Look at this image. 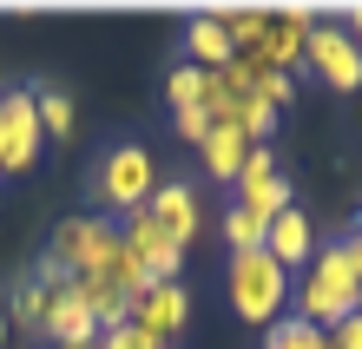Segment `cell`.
Returning <instances> with one entry per match:
<instances>
[{
  "mask_svg": "<svg viewBox=\"0 0 362 349\" xmlns=\"http://www.w3.org/2000/svg\"><path fill=\"white\" fill-rule=\"evenodd\" d=\"M152 191H158V165H152V151H145L139 139L112 145V151L99 159V171H93V198L105 205V217H112V224H125V217H139V211H152Z\"/></svg>",
  "mask_w": 362,
  "mask_h": 349,
  "instance_id": "cell-1",
  "label": "cell"
},
{
  "mask_svg": "<svg viewBox=\"0 0 362 349\" xmlns=\"http://www.w3.org/2000/svg\"><path fill=\"white\" fill-rule=\"evenodd\" d=\"M290 297H296V316L316 323V330H336V323H349L362 310V283L349 277L343 257H336V244L310 257V270L290 283Z\"/></svg>",
  "mask_w": 362,
  "mask_h": 349,
  "instance_id": "cell-2",
  "label": "cell"
},
{
  "mask_svg": "<svg viewBox=\"0 0 362 349\" xmlns=\"http://www.w3.org/2000/svg\"><path fill=\"white\" fill-rule=\"evenodd\" d=\"M224 290H230V310H238L244 323L270 330V323L284 316V303H290V270L276 264L270 251H238V257H230Z\"/></svg>",
  "mask_w": 362,
  "mask_h": 349,
  "instance_id": "cell-3",
  "label": "cell"
},
{
  "mask_svg": "<svg viewBox=\"0 0 362 349\" xmlns=\"http://www.w3.org/2000/svg\"><path fill=\"white\" fill-rule=\"evenodd\" d=\"M112 251H119V224L112 217H59V231L47 244V257H59L66 277H99L105 264H112Z\"/></svg>",
  "mask_w": 362,
  "mask_h": 349,
  "instance_id": "cell-4",
  "label": "cell"
},
{
  "mask_svg": "<svg viewBox=\"0 0 362 349\" xmlns=\"http://www.w3.org/2000/svg\"><path fill=\"white\" fill-rule=\"evenodd\" d=\"M303 67H316V79H323L329 93H362V47L349 40L343 20H316L310 27Z\"/></svg>",
  "mask_w": 362,
  "mask_h": 349,
  "instance_id": "cell-5",
  "label": "cell"
},
{
  "mask_svg": "<svg viewBox=\"0 0 362 349\" xmlns=\"http://www.w3.org/2000/svg\"><path fill=\"white\" fill-rule=\"evenodd\" d=\"M40 113H33V86H13V93H0V171H27L40 159Z\"/></svg>",
  "mask_w": 362,
  "mask_h": 349,
  "instance_id": "cell-6",
  "label": "cell"
},
{
  "mask_svg": "<svg viewBox=\"0 0 362 349\" xmlns=\"http://www.w3.org/2000/svg\"><path fill=\"white\" fill-rule=\"evenodd\" d=\"M119 237H125V251H132L139 264L152 270V283H178V270H185V251H178L172 237L158 231V217H152V211L125 217V224H119Z\"/></svg>",
  "mask_w": 362,
  "mask_h": 349,
  "instance_id": "cell-7",
  "label": "cell"
},
{
  "mask_svg": "<svg viewBox=\"0 0 362 349\" xmlns=\"http://www.w3.org/2000/svg\"><path fill=\"white\" fill-rule=\"evenodd\" d=\"M310 27H316V7H276L270 27H264V67L296 79V67H303V47H310Z\"/></svg>",
  "mask_w": 362,
  "mask_h": 349,
  "instance_id": "cell-8",
  "label": "cell"
},
{
  "mask_svg": "<svg viewBox=\"0 0 362 349\" xmlns=\"http://www.w3.org/2000/svg\"><path fill=\"white\" fill-rule=\"evenodd\" d=\"M152 217H158V231L172 237L178 251H191V244H198V224H204V211H198V191H191L185 178H165V185L152 191Z\"/></svg>",
  "mask_w": 362,
  "mask_h": 349,
  "instance_id": "cell-9",
  "label": "cell"
},
{
  "mask_svg": "<svg viewBox=\"0 0 362 349\" xmlns=\"http://www.w3.org/2000/svg\"><path fill=\"white\" fill-rule=\"evenodd\" d=\"M132 323L145 336H158V343H172L185 323H191V297H185V283H152V290L139 297V310H132Z\"/></svg>",
  "mask_w": 362,
  "mask_h": 349,
  "instance_id": "cell-10",
  "label": "cell"
},
{
  "mask_svg": "<svg viewBox=\"0 0 362 349\" xmlns=\"http://www.w3.org/2000/svg\"><path fill=\"white\" fill-rule=\"evenodd\" d=\"M40 336H47L53 349H73V343H99V323H93V310L79 303V290L66 283V290H53V303H47V323H40Z\"/></svg>",
  "mask_w": 362,
  "mask_h": 349,
  "instance_id": "cell-11",
  "label": "cell"
},
{
  "mask_svg": "<svg viewBox=\"0 0 362 349\" xmlns=\"http://www.w3.org/2000/svg\"><path fill=\"white\" fill-rule=\"evenodd\" d=\"M264 251L276 257V264H284L290 277L296 270H310V257H316V231H310V217L303 211H284V217H270V237H264Z\"/></svg>",
  "mask_w": 362,
  "mask_h": 349,
  "instance_id": "cell-12",
  "label": "cell"
},
{
  "mask_svg": "<svg viewBox=\"0 0 362 349\" xmlns=\"http://www.w3.org/2000/svg\"><path fill=\"white\" fill-rule=\"evenodd\" d=\"M230 59H238V53H230V33H224V20H218V13H198V20L185 27V67L224 73Z\"/></svg>",
  "mask_w": 362,
  "mask_h": 349,
  "instance_id": "cell-13",
  "label": "cell"
},
{
  "mask_svg": "<svg viewBox=\"0 0 362 349\" xmlns=\"http://www.w3.org/2000/svg\"><path fill=\"white\" fill-rule=\"evenodd\" d=\"M198 159H204V171L218 185H238V171H244V159H250V139L238 132V125H211V139L198 145Z\"/></svg>",
  "mask_w": 362,
  "mask_h": 349,
  "instance_id": "cell-14",
  "label": "cell"
},
{
  "mask_svg": "<svg viewBox=\"0 0 362 349\" xmlns=\"http://www.w3.org/2000/svg\"><path fill=\"white\" fill-rule=\"evenodd\" d=\"M73 290H79V303L93 310L99 336H105V330H119V323H132V310H139V303H132V297H119L105 277H73Z\"/></svg>",
  "mask_w": 362,
  "mask_h": 349,
  "instance_id": "cell-15",
  "label": "cell"
},
{
  "mask_svg": "<svg viewBox=\"0 0 362 349\" xmlns=\"http://www.w3.org/2000/svg\"><path fill=\"white\" fill-rule=\"evenodd\" d=\"M230 33V53H264V27H270V7H211Z\"/></svg>",
  "mask_w": 362,
  "mask_h": 349,
  "instance_id": "cell-16",
  "label": "cell"
},
{
  "mask_svg": "<svg viewBox=\"0 0 362 349\" xmlns=\"http://www.w3.org/2000/svg\"><path fill=\"white\" fill-rule=\"evenodd\" d=\"M33 113H40V132H47V139H73V99H66V86H33Z\"/></svg>",
  "mask_w": 362,
  "mask_h": 349,
  "instance_id": "cell-17",
  "label": "cell"
},
{
  "mask_svg": "<svg viewBox=\"0 0 362 349\" xmlns=\"http://www.w3.org/2000/svg\"><path fill=\"white\" fill-rule=\"evenodd\" d=\"M211 79H218V73H204V67H172V73H165V99H172V113L204 105L211 99Z\"/></svg>",
  "mask_w": 362,
  "mask_h": 349,
  "instance_id": "cell-18",
  "label": "cell"
},
{
  "mask_svg": "<svg viewBox=\"0 0 362 349\" xmlns=\"http://www.w3.org/2000/svg\"><path fill=\"white\" fill-rule=\"evenodd\" d=\"M264 349H329V330H316V323H303V316H276Z\"/></svg>",
  "mask_w": 362,
  "mask_h": 349,
  "instance_id": "cell-19",
  "label": "cell"
},
{
  "mask_svg": "<svg viewBox=\"0 0 362 349\" xmlns=\"http://www.w3.org/2000/svg\"><path fill=\"white\" fill-rule=\"evenodd\" d=\"M264 237H270V224H264L257 211H244V205L224 211V244H230V257H238V251H264Z\"/></svg>",
  "mask_w": 362,
  "mask_h": 349,
  "instance_id": "cell-20",
  "label": "cell"
},
{
  "mask_svg": "<svg viewBox=\"0 0 362 349\" xmlns=\"http://www.w3.org/2000/svg\"><path fill=\"white\" fill-rule=\"evenodd\" d=\"M47 303H53V290H40L33 277H27V283H13V297H7V323H20V330H40V323H47Z\"/></svg>",
  "mask_w": 362,
  "mask_h": 349,
  "instance_id": "cell-21",
  "label": "cell"
},
{
  "mask_svg": "<svg viewBox=\"0 0 362 349\" xmlns=\"http://www.w3.org/2000/svg\"><path fill=\"white\" fill-rule=\"evenodd\" d=\"M238 205H244V211H257L264 224H270V217H284V211H290V178H284V171H276V178H264L257 191H244Z\"/></svg>",
  "mask_w": 362,
  "mask_h": 349,
  "instance_id": "cell-22",
  "label": "cell"
},
{
  "mask_svg": "<svg viewBox=\"0 0 362 349\" xmlns=\"http://www.w3.org/2000/svg\"><path fill=\"white\" fill-rule=\"evenodd\" d=\"M264 178H276V159H270V145H250V159L238 171V198H244V191H257Z\"/></svg>",
  "mask_w": 362,
  "mask_h": 349,
  "instance_id": "cell-23",
  "label": "cell"
},
{
  "mask_svg": "<svg viewBox=\"0 0 362 349\" xmlns=\"http://www.w3.org/2000/svg\"><path fill=\"white\" fill-rule=\"evenodd\" d=\"M99 349H165V343H158V336H145L139 323H119V330H105V336H99Z\"/></svg>",
  "mask_w": 362,
  "mask_h": 349,
  "instance_id": "cell-24",
  "label": "cell"
},
{
  "mask_svg": "<svg viewBox=\"0 0 362 349\" xmlns=\"http://www.w3.org/2000/svg\"><path fill=\"white\" fill-rule=\"evenodd\" d=\"M257 99L270 105V113H284V105L296 99V79H290V73H264V86H257Z\"/></svg>",
  "mask_w": 362,
  "mask_h": 349,
  "instance_id": "cell-25",
  "label": "cell"
},
{
  "mask_svg": "<svg viewBox=\"0 0 362 349\" xmlns=\"http://www.w3.org/2000/svg\"><path fill=\"white\" fill-rule=\"evenodd\" d=\"M172 125H178V139H191V145L211 139V113H204V105H185V113H172Z\"/></svg>",
  "mask_w": 362,
  "mask_h": 349,
  "instance_id": "cell-26",
  "label": "cell"
},
{
  "mask_svg": "<svg viewBox=\"0 0 362 349\" xmlns=\"http://www.w3.org/2000/svg\"><path fill=\"white\" fill-rule=\"evenodd\" d=\"M336 257L349 264V277L362 283V231H349V237H336Z\"/></svg>",
  "mask_w": 362,
  "mask_h": 349,
  "instance_id": "cell-27",
  "label": "cell"
},
{
  "mask_svg": "<svg viewBox=\"0 0 362 349\" xmlns=\"http://www.w3.org/2000/svg\"><path fill=\"white\" fill-rule=\"evenodd\" d=\"M329 349H362V310H356L349 323H336V330H329Z\"/></svg>",
  "mask_w": 362,
  "mask_h": 349,
  "instance_id": "cell-28",
  "label": "cell"
},
{
  "mask_svg": "<svg viewBox=\"0 0 362 349\" xmlns=\"http://www.w3.org/2000/svg\"><path fill=\"white\" fill-rule=\"evenodd\" d=\"M343 27H349V40L362 47V0H356V7H343Z\"/></svg>",
  "mask_w": 362,
  "mask_h": 349,
  "instance_id": "cell-29",
  "label": "cell"
},
{
  "mask_svg": "<svg viewBox=\"0 0 362 349\" xmlns=\"http://www.w3.org/2000/svg\"><path fill=\"white\" fill-rule=\"evenodd\" d=\"M0 349H7V310H0Z\"/></svg>",
  "mask_w": 362,
  "mask_h": 349,
  "instance_id": "cell-30",
  "label": "cell"
},
{
  "mask_svg": "<svg viewBox=\"0 0 362 349\" xmlns=\"http://www.w3.org/2000/svg\"><path fill=\"white\" fill-rule=\"evenodd\" d=\"M47 349H53V343H47ZM73 349H99V343H73Z\"/></svg>",
  "mask_w": 362,
  "mask_h": 349,
  "instance_id": "cell-31",
  "label": "cell"
},
{
  "mask_svg": "<svg viewBox=\"0 0 362 349\" xmlns=\"http://www.w3.org/2000/svg\"><path fill=\"white\" fill-rule=\"evenodd\" d=\"M356 231H362V224H356Z\"/></svg>",
  "mask_w": 362,
  "mask_h": 349,
  "instance_id": "cell-32",
  "label": "cell"
}]
</instances>
